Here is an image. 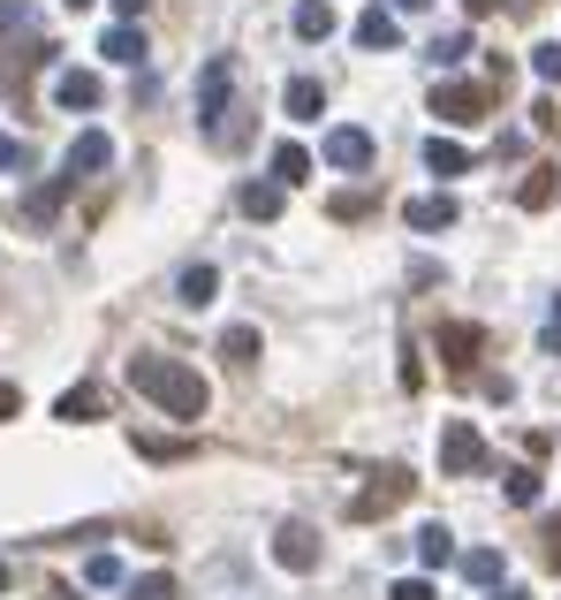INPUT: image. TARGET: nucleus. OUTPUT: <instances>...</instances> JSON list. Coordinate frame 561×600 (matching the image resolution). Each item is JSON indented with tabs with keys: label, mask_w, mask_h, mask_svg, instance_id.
Masks as SVG:
<instances>
[{
	"label": "nucleus",
	"mask_w": 561,
	"mask_h": 600,
	"mask_svg": "<svg viewBox=\"0 0 561 600\" xmlns=\"http://www.w3.org/2000/svg\"><path fill=\"white\" fill-rule=\"evenodd\" d=\"M486 107H493L486 84H455V77L432 84V115H440V122H486Z\"/></svg>",
	"instance_id": "6"
},
{
	"label": "nucleus",
	"mask_w": 561,
	"mask_h": 600,
	"mask_svg": "<svg viewBox=\"0 0 561 600\" xmlns=\"http://www.w3.org/2000/svg\"><path fill=\"white\" fill-rule=\"evenodd\" d=\"M425 54H432V69H455V61L470 54V31H440V38H432Z\"/></svg>",
	"instance_id": "26"
},
{
	"label": "nucleus",
	"mask_w": 561,
	"mask_h": 600,
	"mask_svg": "<svg viewBox=\"0 0 561 600\" xmlns=\"http://www.w3.org/2000/svg\"><path fill=\"white\" fill-rule=\"evenodd\" d=\"M410 486H418V479L387 463V471H372V486H365V494L349 502V517H357V525H372V517H387V509H403V502H410Z\"/></svg>",
	"instance_id": "4"
},
{
	"label": "nucleus",
	"mask_w": 561,
	"mask_h": 600,
	"mask_svg": "<svg viewBox=\"0 0 561 600\" xmlns=\"http://www.w3.org/2000/svg\"><path fill=\"white\" fill-rule=\"evenodd\" d=\"M296 38H311V46L334 38V8L326 0H296Z\"/></svg>",
	"instance_id": "19"
},
{
	"label": "nucleus",
	"mask_w": 561,
	"mask_h": 600,
	"mask_svg": "<svg viewBox=\"0 0 561 600\" xmlns=\"http://www.w3.org/2000/svg\"><path fill=\"white\" fill-rule=\"evenodd\" d=\"M372 205H380V198H372V190H342V198H334V221H365V213H372Z\"/></svg>",
	"instance_id": "30"
},
{
	"label": "nucleus",
	"mask_w": 561,
	"mask_h": 600,
	"mask_svg": "<svg viewBox=\"0 0 561 600\" xmlns=\"http://www.w3.org/2000/svg\"><path fill=\"white\" fill-rule=\"evenodd\" d=\"M274 183H311V152L303 145H274Z\"/></svg>",
	"instance_id": "24"
},
{
	"label": "nucleus",
	"mask_w": 561,
	"mask_h": 600,
	"mask_svg": "<svg viewBox=\"0 0 561 600\" xmlns=\"http://www.w3.org/2000/svg\"><path fill=\"white\" fill-rule=\"evenodd\" d=\"M259 350H266V342H259V327H251V319H243V327H228V334H220V357H228V365H251V357H259Z\"/></svg>",
	"instance_id": "21"
},
{
	"label": "nucleus",
	"mask_w": 561,
	"mask_h": 600,
	"mask_svg": "<svg viewBox=\"0 0 561 600\" xmlns=\"http://www.w3.org/2000/svg\"><path fill=\"white\" fill-rule=\"evenodd\" d=\"M547 563H554V570H561V517H554V525H547Z\"/></svg>",
	"instance_id": "39"
},
{
	"label": "nucleus",
	"mask_w": 561,
	"mask_h": 600,
	"mask_svg": "<svg viewBox=\"0 0 561 600\" xmlns=\"http://www.w3.org/2000/svg\"><path fill=\"white\" fill-rule=\"evenodd\" d=\"M84 586H122V555H92L84 563Z\"/></svg>",
	"instance_id": "31"
},
{
	"label": "nucleus",
	"mask_w": 561,
	"mask_h": 600,
	"mask_svg": "<svg viewBox=\"0 0 561 600\" xmlns=\"http://www.w3.org/2000/svg\"><path fill=\"white\" fill-rule=\"evenodd\" d=\"M213 290H220V267H182L175 274V297L182 304H213Z\"/></svg>",
	"instance_id": "17"
},
{
	"label": "nucleus",
	"mask_w": 561,
	"mask_h": 600,
	"mask_svg": "<svg viewBox=\"0 0 561 600\" xmlns=\"http://www.w3.org/2000/svg\"><path fill=\"white\" fill-rule=\"evenodd\" d=\"M280 107H288V122H319V115H326V84H319V77H288Z\"/></svg>",
	"instance_id": "14"
},
{
	"label": "nucleus",
	"mask_w": 561,
	"mask_h": 600,
	"mask_svg": "<svg viewBox=\"0 0 561 600\" xmlns=\"http://www.w3.org/2000/svg\"><path fill=\"white\" fill-rule=\"evenodd\" d=\"M115 8H122V23H138V15L152 8V0H115Z\"/></svg>",
	"instance_id": "40"
},
{
	"label": "nucleus",
	"mask_w": 561,
	"mask_h": 600,
	"mask_svg": "<svg viewBox=\"0 0 561 600\" xmlns=\"http://www.w3.org/2000/svg\"><path fill=\"white\" fill-rule=\"evenodd\" d=\"M138 456H152V463H175V456H190V442H167V434H138Z\"/></svg>",
	"instance_id": "29"
},
{
	"label": "nucleus",
	"mask_w": 561,
	"mask_h": 600,
	"mask_svg": "<svg viewBox=\"0 0 561 600\" xmlns=\"http://www.w3.org/2000/svg\"><path fill=\"white\" fill-rule=\"evenodd\" d=\"M532 69H539L547 84H561V38H547V46H532Z\"/></svg>",
	"instance_id": "32"
},
{
	"label": "nucleus",
	"mask_w": 561,
	"mask_h": 600,
	"mask_svg": "<svg viewBox=\"0 0 561 600\" xmlns=\"http://www.w3.org/2000/svg\"><path fill=\"white\" fill-rule=\"evenodd\" d=\"M8 586H15V570H8V555H0V593H8Z\"/></svg>",
	"instance_id": "42"
},
{
	"label": "nucleus",
	"mask_w": 561,
	"mask_h": 600,
	"mask_svg": "<svg viewBox=\"0 0 561 600\" xmlns=\"http://www.w3.org/2000/svg\"><path fill=\"white\" fill-rule=\"evenodd\" d=\"M554 183H561V167H532V175L516 183V205H524V213H539V205H554Z\"/></svg>",
	"instance_id": "16"
},
{
	"label": "nucleus",
	"mask_w": 561,
	"mask_h": 600,
	"mask_svg": "<svg viewBox=\"0 0 561 600\" xmlns=\"http://www.w3.org/2000/svg\"><path fill=\"white\" fill-rule=\"evenodd\" d=\"M432 350H440V365H447V373H470V365H478V350H486V327L447 319V327L432 334Z\"/></svg>",
	"instance_id": "7"
},
{
	"label": "nucleus",
	"mask_w": 561,
	"mask_h": 600,
	"mask_svg": "<svg viewBox=\"0 0 561 600\" xmlns=\"http://www.w3.org/2000/svg\"><path fill=\"white\" fill-rule=\"evenodd\" d=\"M99 54H107V61H122V69H138L152 46H144V31H138V23H115V31L99 38Z\"/></svg>",
	"instance_id": "15"
},
{
	"label": "nucleus",
	"mask_w": 561,
	"mask_h": 600,
	"mask_svg": "<svg viewBox=\"0 0 561 600\" xmlns=\"http://www.w3.org/2000/svg\"><path fill=\"white\" fill-rule=\"evenodd\" d=\"M547 350L561 357V297H554V311H547Z\"/></svg>",
	"instance_id": "38"
},
{
	"label": "nucleus",
	"mask_w": 561,
	"mask_h": 600,
	"mask_svg": "<svg viewBox=\"0 0 561 600\" xmlns=\"http://www.w3.org/2000/svg\"><path fill=\"white\" fill-rule=\"evenodd\" d=\"M130 388L152 396L167 419H182V426H198L205 419V403H213V388L198 380V365H182V357H130Z\"/></svg>",
	"instance_id": "1"
},
{
	"label": "nucleus",
	"mask_w": 561,
	"mask_h": 600,
	"mask_svg": "<svg viewBox=\"0 0 561 600\" xmlns=\"http://www.w3.org/2000/svg\"><path fill=\"white\" fill-rule=\"evenodd\" d=\"M228 92H236V54H213V61H205V77H198V122H205V138H213V145H236V138H243V130H236Z\"/></svg>",
	"instance_id": "2"
},
{
	"label": "nucleus",
	"mask_w": 561,
	"mask_h": 600,
	"mask_svg": "<svg viewBox=\"0 0 561 600\" xmlns=\"http://www.w3.org/2000/svg\"><path fill=\"white\" fill-rule=\"evenodd\" d=\"M274 563H280V570H296V578H303V570H319V532H311L303 517H288V525L274 532Z\"/></svg>",
	"instance_id": "8"
},
{
	"label": "nucleus",
	"mask_w": 561,
	"mask_h": 600,
	"mask_svg": "<svg viewBox=\"0 0 561 600\" xmlns=\"http://www.w3.org/2000/svg\"><path fill=\"white\" fill-rule=\"evenodd\" d=\"M107 167H115V138H107V130H84V138L69 145V175H76V183H84V175H107Z\"/></svg>",
	"instance_id": "12"
},
{
	"label": "nucleus",
	"mask_w": 561,
	"mask_h": 600,
	"mask_svg": "<svg viewBox=\"0 0 561 600\" xmlns=\"http://www.w3.org/2000/svg\"><path fill=\"white\" fill-rule=\"evenodd\" d=\"M53 419H69V426H92V419H99V388H92V380H84V388H69V396L53 403Z\"/></svg>",
	"instance_id": "20"
},
{
	"label": "nucleus",
	"mask_w": 561,
	"mask_h": 600,
	"mask_svg": "<svg viewBox=\"0 0 561 600\" xmlns=\"http://www.w3.org/2000/svg\"><path fill=\"white\" fill-rule=\"evenodd\" d=\"M61 8H92V0H61Z\"/></svg>",
	"instance_id": "44"
},
{
	"label": "nucleus",
	"mask_w": 561,
	"mask_h": 600,
	"mask_svg": "<svg viewBox=\"0 0 561 600\" xmlns=\"http://www.w3.org/2000/svg\"><path fill=\"white\" fill-rule=\"evenodd\" d=\"M69 190H76V175H69V167H61L46 190H31V198H23V228H53V213H61V198H69Z\"/></svg>",
	"instance_id": "13"
},
{
	"label": "nucleus",
	"mask_w": 561,
	"mask_h": 600,
	"mask_svg": "<svg viewBox=\"0 0 561 600\" xmlns=\"http://www.w3.org/2000/svg\"><path fill=\"white\" fill-rule=\"evenodd\" d=\"M53 107H61V115H92V107H99V77H92V69H61V77H53Z\"/></svg>",
	"instance_id": "11"
},
{
	"label": "nucleus",
	"mask_w": 561,
	"mask_h": 600,
	"mask_svg": "<svg viewBox=\"0 0 561 600\" xmlns=\"http://www.w3.org/2000/svg\"><path fill=\"white\" fill-rule=\"evenodd\" d=\"M493 600H532V593H524V586H509V593H493Z\"/></svg>",
	"instance_id": "43"
},
{
	"label": "nucleus",
	"mask_w": 561,
	"mask_h": 600,
	"mask_svg": "<svg viewBox=\"0 0 561 600\" xmlns=\"http://www.w3.org/2000/svg\"><path fill=\"white\" fill-rule=\"evenodd\" d=\"M418 8H432V0H395V15H418Z\"/></svg>",
	"instance_id": "41"
},
{
	"label": "nucleus",
	"mask_w": 561,
	"mask_h": 600,
	"mask_svg": "<svg viewBox=\"0 0 561 600\" xmlns=\"http://www.w3.org/2000/svg\"><path fill=\"white\" fill-rule=\"evenodd\" d=\"M501 479H509V502H516V509H532V502H539V471H524V463H516V471H501Z\"/></svg>",
	"instance_id": "27"
},
{
	"label": "nucleus",
	"mask_w": 561,
	"mask_h": 600,
	"mask_svg": "<svg viewBox=\"0 0 561 600\" xmlns=\"http://www.w3.org/2000/svg\"><path fill=\"white\" fill-rule=\"evenodd\" d=\"M15 411H23V388H15V380H0V426H8Z\"/></svg>",
	"instance_id": "35"
},
{
	"label": "nucleus",
	"mask_w": 561,
	"mask_h": 600,
	"mask_svg": "<svg viewBox=\"0 0 561 600\" xmlns=\"http://www.w3.org/2000/svg\"><path fill=\"white\" fill-rule=\"evenodd\" d=\"M418 563L425 570H447V563H455V532H447V525H425L418 532Z\"/></svg>",
	"instance_id": "18"
},
{
	"label": "nucleus",
	"mask_w": 561,
	"mask_h": 600,
	"mask_svg": "<svg viewBox=\"0 0 561 600\" xmlns=\"http://www.w3.org/2000/svg\"><path fill=\"white\" fill-rule=\"evenodd\" d=\"M470 471H486V442L470 419H447L440 426V479H470Z\"/></svg>",
	"instance_id": "3"
},
{
	"label": "nucleus",
	"mask_w": 561,
	"mask_h": 600,
	"mask_svg": "<svg viewBox=\"0 0 561 600\" xmlns=\"http://www.w3.org/2000/svg\"><path fill=\"white\" fill-rule=\"evenodd\" d=\"M23 31H31V0H0V38L15 46Z\"/></svg>",
	"instance_id": "28"
},
{
	"label": "nucleus",
	"mask_w": 561,
	"mask_h": 600,
	"mask_svg": "<svg viewBox=\"0 0 561 600\" xmlns=\"http://www.w3.org/2000/svg\"><path fill=\"white\" fill-rule=\"evenodd\" d=\"M319 160H326V167H342V175H365V167L380 160V145H372V130L342 122V130H326V138H319Z\"/></svg>",
	"instance_id": "5"
},
{
	"label": "nucleus",
	"mask_w": 561,
	"mask_h": 600,
	"mask_svg": "<svg viewBox=\"0 0 561 600\" xmlns=\"http://www.w3.org/2000/svg\"><path fill=\"white\" fill-rule=\"evenodd\" d=\"M493 8H509V0H463V15H470V23H486Z\"/></svg>",
	"instance_id": "37"
},
{
	"label": "nucleus",
	"mask_w": 561,
	"mask_h": 600,
	"mask_svg": "<svg viewBox=\"0 0 561 600\" xmlns=\"http://www.w3.org/2000/svg\"><path fill=\"white\" fill-rule=\"evenodd\" d=\"M425 167H432V175H463V167H470V152L455 145V138H432V145H425Z\"/></svg>",
	"instance_id": "22"
},
{
	"label": "nucleus",
	"mask_w": 561,
	"mask_h": 600,
	"mask_svg": "<svg viewBox=\"0 0 561 600\" xmlns=\"http://www.w3.org/2000/svg\"><path fill=\"white\" fill-rule=\"evenodd\" d=\"M349 38H357L365 54H395V46H403V23H395V8H365Z\"/></svg>",
	"instance_id": "10"
},
{
	"label": "nucleus",
	"mask_w": 561,
	"mask_h": 600,
	"mask_svg": "<svg viewBox=\"0 0 561 600\" xmlns=\"http://www.w3.org/2000/svg\"><path fill=\"white\" fill-rule=\"evenodd\" d=\"M243 213H251V221H274L280 213V183H243Z\"/></svg>",
	"instance_id": "25"
},
{
	"label": "nucleus",
	"mask_w": 561,
	"mask_h": 600,
	"mask_svg": "<svg viewBox=\"0 0 561 600\" xmlns=\"http://www.w3.org/2000/svg\"><path fill=\"white\" fill-rule=\"evenodd\" d=\"M387 600H432V586H425V578H395V586H387Z\"/></svg>",
	"instance_id": "34"
},
{
	"label": "nucleus",
	"mask_w": 561,
	"mask_h": 600,
	"mask_svg": "<svg viewBox=\"0 0 561 600\" xmlns=\"http://www.w3.org/2000/svg\"><path fill=\"white\" fill-rule=\"evenodd\" d=\"M403 221H410L418 236H440V228H455V221H463V205H455L447 190H425V198H410V205H403Z\"/></svg>",
	"instance_id": "9"
},
{
	"label": "nucleus",
	"mask_w": 561,
	"mask_h": 600,
	"mask_svg": "<svg viewBox=\"0 0 561 600\" xmlns=\"http://www.w3.org/2000/svg\"><path fill=\"white\" fill-rule=\"evenodd\" d=\"M8 167H23V138H0V175Z\"/></svg>",
	"instance_id": "36"
},
{
	"label": "nucleus",
	"mask_w": 561,
	"mask_h": 600,
	"mask_svg": "<svg viewBox=\"0 0 561 600\" xmlns=\"http://www.w3.org/2000/svg\"><path fill=\"white\" fill-rule=\"evenodd\" d=\"M463 578L470 586H501V548H470L463 555Z\"/></svg>",
	"instance_id": "23"
},
{
	"label": "nucleus",
	"mask_w": 561,
	"mask_h": 600,
	"mask_svg": "<svg viewBox=\"0 0 561 600\" xmlns=\"http://www.w3.org/2000/svg\"><path fill=\"white\" fill-rule=\"evenodd\" d=\"M130 600H175V578H167V570H152V578L130 586Z\"/></svg>",
	"instance_id": "33"
}]
</instances>
